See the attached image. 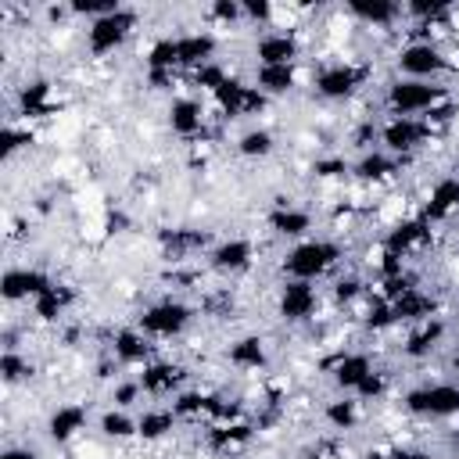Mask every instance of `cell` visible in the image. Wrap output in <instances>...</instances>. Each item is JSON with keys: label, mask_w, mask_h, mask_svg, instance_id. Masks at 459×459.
<instances>
[{"label": "cell", "mask_w": 459, "mask_h": 459, "mask_svg": "<svg viewBox=\"0 0 459 459\" xmlns=\"http://www.w3.org/2000/svg\"><path fill=\"white\" fill-rule=\"evenodd\" d=\"M348 247L326 233L319 237H305L290 247H283L280 255V280H312V283H323L330 280L341 265H348Z\"/></svg>", "instance_id": "1"}, {"label": "cell", "mask_w": 459, "mask_h": 459, "mask_svg": "<svg viewBox=\"0 0 459 459\" xmlns=\"http://www.w3.org/2000/svg\"><path fill=\"white\" fill-rule=\"evenodd\" d=\"M140 32H143V7H118L104 18L86 22L82 29L86 61H111L115 54L129 50Z\"/></svg>", "instance_id": "2"}, {"label": "cell", "mask_w": 459, "mask_h": 459, "mask_svg": "<svg viewBox=\"0 0 459 459\" xmlns=\"http://www.w3.org/2000/svg\"><path fill=\"white\" fill-rule=\"evenodd\" d=\"M197 301H186L179 294H169V298H158V301H147L136 316H129V323H136L158 348L161 344H179L194 326H197Z\"/></svg>", "instance_id": "3"}, {"label": "cell", "mask_w": 459, "mask_h": 459, "mask_svg": "<svg viewBox=\"0 0 459 459\" xmlns=\"http://www.w3.org/2000/svg\"><path fill=\"white\" fill-rule=\"evenodd\" d=\"M391 68H394V75H402V79H423V82H445V79H452L445 47L427 43V39H409V43H402L398 54H394V61H391Z\"/></svg>", "instance_id": "4"}, {"label": "cell", "mask_w": 459, "mask_h": 459, "mask_svg": "<svg viewBox=\"0 0 459 459\" xmlns=\"http://www.w3.org/2000/svg\"><path fill=\"white\" fill-rule=\"evenodd\" d=\"M319 305H323V283H312V280H280L276 283L273 312L287 326H308L316 319Z\"/></svg>", "instance_id": "5"}, {"label": "cell", "mask_w": 459, "mask_h": 459, "mask_svg": "<svg viewBox=\"0 0 459 459\" xmlns=\"http://www.w3.org/2000/svg\"><path fill=\"white\" fill-rule=\"evenodd\" d=\"M204 262H208V269L219 273L222 280H240V276H247L251 269H258V251H255V244H251L247 233H233V237H219V240L208 247Z\"/></svg>", "instance_id": "6"}, {"label": "cell", "mask_w": 459, "mask_h": 459, "mask_svg": "<svg viewBox=\"0 0 459 459\" xmlns=\"http://www.w3.org/2000/svg\"><path fill=\"white\" fill-rule=\"evenodd\" d=\"M369 420H373V409L362 405L355 394H337L333 391L330 398L319 402V423L326 430H333V437H348V434L362 430Z\"/></svg>", "instance_id": "7"}, {"label": "cell", "mask_w": 459, "mask_h": 459, "mask_svg": "<svg viewBox=\"0 0 459 459\" xmlns=\"http://www.w3.org/2000/svg\"><path fill=\"white\" fill-rule=\"evenodd\" d=\"M47 441L57 448H72L79 437L90 434V402H57L47 412Z\"/></svg>", "instance_id": "8"}, {"label": "cell", "mask_w": 459, "mask_h": 459, "mask_svg": "<svg viewBox=\"0 0 459 459\" xmlns=\"http://www.w3.org/2000/svg\"><path fill=\"white\" fill-rule=\"evenodd\" d=\"M265 230H269L276 240H283V244L290 247V244L312 237V230H316V212L305 208V204H276V208L265 212Z\"/></svg>", "instance_id": "9"}, {"label": "cell", "mask_w": 459, "mask_h": 459, "mask_svg": "<svg viewBox=\"0 0 459 459\" xmlns=\"http://www.w3.org/2000/svg\"><path fill=\"white\" fill-rule=\"evenodd\" d=\"M251 61L255 65H298V61H305V47L298 43V36L265 29L251 43Z\"/></svg>", "instance_id": "10"}, {"label": "cell", "mask_w": 459, "mask_h": 459, "mask_svg": "<svg viewBox=\"0 0 459 459\" xmlns=\"http://www.w3.org/2000/svg\"><path fill=\"white\" fill-rule=\"evenodd\" d=\"M176 434H179V420H176V412L169 405L147 402L143 409H136V441L140 445L154 448V445H161V441H169Z\"/></svg>", "instance_id": "11"}, {"label": "cell", "mask_w": 459, "mask_h": 459, "mask_svg": "<svg viewBox=\"0 0 459 459\" xmlns=\"http://www.w3.org/2000/svg\"><path fill=\"white\" fill-rule=\"evenodd\" d=\"M233 151H237V158H244V161H269V158L280 151V140H276L273 126L247 122V126L237 133Z\"/></svg>", "instance_id": "12"}, {"label": "cell", "mask_w": 459, "mask_h": 459, "mask_svg": "<svg viewBox=\"0 0 459 459\" xmlns=\"http://www.w3.org/2000/svg\"><path fill=\"white\" fill-rule=\"evenodd\" d=\"M97 437H104V441L115 445V448L136 445V412L104 405L100 416H97Z\"/></svg>", "instance_id": "13"}, {"label": "cell", "mask_w": 459, "mask_h": 459, "mask_svg": "<svg viewBox=\"0 0 459 459\" xmlns=\"http://www.w3.org/2000/svg\"><path fill=\"white\" fill-rule=\"evenodd\" d=\"M251 86L276 104V100H283V97H290L298 90L294 86V65H255Z\"/></svg>", "instance_id": "14"}, {"label": "cell", "mask_w": 459, "mask_h": 459, "mask_svg": "<svg viewBox=\"0 0 459 459\" xmlns=\"http://www.w3.org/2000/svg\"><path fill=\"white\" fill-rule=\"evenodd\" d=\"M0 459H43V452H39V445H32V441H7L4 445V452H0Z\"/></svg>", "instance_id": "15"}]
</instances>
